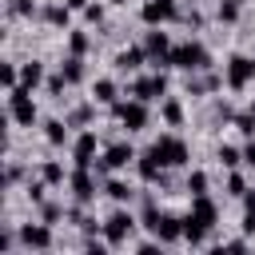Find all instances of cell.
Listing matches in <instances>:
<instances>
[{"mask_svg": "<svg viewBox=\"0 0 255 255\" xmlns=\"http://www.w3.org/2000/svg\"><path fill=\"white\" fill-rule=\"evenodd\" d=\"M147 151H151L163 167H179V163H187V143H183L179 135H159Z\"/></svg>", "mask_w": 255, "mask_h": 255, "instance_id": "2", "label": "cell"}, {"mask_svg": "<svg viewBox=\"0 0 255 255\" xmlns=\"http://www.w3.org/2000/svg\"><path fill=\"white\" fill-rule=\"evenodd\" d=\"M112 4H124V0H112Z\"/></svg>", "mask_w": 255, "mask_h": 255, "instance_id": "45", "label": "cell"}, {"mask_svg": "<svg viewBox=\"0 0 255 255\" xmlns=\"http://www.w3.org/2000/svg\"><path fill=\"white\" fill-rule=\"evenodd\" d=\"M215 155H219V163H223V167H239V163H243V151H239V147H231V143H219V151H215Z\"/></svg>", "mask_w": 255, "mask_h": 255, "instance_id": "25", "label": "cell"}, {"mask_svg": "<svg viewBox=\"0 0 255 255\" xmlns=\"http://www.w3.org/2000/svg\"><path fill=\"white\" fill-rule=\"evenodd\" d=\"M243 163H251V167H255V139L243 147Z\"/></svg>", "mask_w": 255, "mask_h": 255, "instance_id": "42", "label": "cell"}, {"mask_svg": "<svg viewBox=\"0 0 255 255\" xmlns=\"http://www.w3.org/2000/svg\"><path fill=\"white\" fill-rule=\"evenodd\" d=\"M147 231H151L159 243H175V239H183V219H175V215H163V211H159V215H155V223H151Z\"/></svg>", "mask_w": 255, "mask_h": 255, "instance_id": "9", "label": "cell"}, {"mask_svg": "<svg viewBox=\"0 0 255 255\" xmlns=\"http://www.w3.org/2000/svg\"><path fill=\"white\" fill-rule=\"evenodd\" d=\"M20 175H24V171H20V167H16V163H12V167H8V171H4V183H16V179H20Z\"/></svg>", "mask_w": 255, "mask_h": 255, "instance_id": "41", "label": "cell"}, {"mask_svg": "<svg viewBox=\"0 0 255 255\" xmlns=\"http://www.w3.org/2000/svg\"><path fill=\"white\" fill-rule=\"evenodd\" d=\"M243 191H247V179L231 167V175H227V195H239V199H243Z\"/></svg>", "mask_w": 255, "mask_h": 255, "instance_id": "32", "label": "cell"}, {"mask_svg": "<svg viewBox=\"0 0 255 255\" xmlns=\"http://www.w3.org/2000/svg\"><path fill=\"white\" fill-rule=\"evenodd\" d=\"M28 195H32V203H44V179L40 183H28Z\"/></svg>", "mask_w": 255, "mask_h": 255, "instance_id": "39", "label": "cell"}, {"mask_svg": "<svg viewBox=\"0 0 255 255\" xmlns=\"http://www.w3.org/2000/svg\"><path fill=\"white\" fill-rule=\"evenodd\" d=\"M235 128H239L243 135H255V116H251V112H243V116H235Z\"/></svg>", "mask_w": 255, "mask_h": 255, "instance_id": "34", "label": "cell"}, {"mask_svg": "<svg viewBox=\"0 0 255 255\" xmlns=\"http://www.w3.org/2000/svg\"><path fill=\"white\" fill-rule=\"evenodd\" d=\"M187 191H191V195H207V175H203V171H191V175H187Z\"/></svg>", "mask_w": 255, "mask_h": 255, "instance_id": "31", "label": "cell"}, {"mask_svg": "<svg viewBox=\"0 0 255 255\" xmlns=\"http://www.w3.org/2000/svg\"><path fill=\"white\" fill-rule=\"evenodd\" d=\"M191 215H199V223H207V231H211L219 211H215V203H211L207 195H191Z\"/></svg>", "mask_w": 255, "mask_h": 255, "instance_id": "16", "label": "cell"}, {"mask_svg": "<svg viewBox=\"0 0 255 255\" xmlns=\"http://www.w3.org/2000/svg\"><path fill=\"white\" fill-rule=\"evenodd\" d=\"M131 159H135V147H131V143H112V147L100 155V167H104V171H120V167H128Z\"/></svg>", "mask_w": 255, "mask_h": 255, "instance_id": "10", "label": "cell"}, {"mask_svg": "<svg viewBox=\"0 0 255 255\" xmlns=\"http://www.w3.org/2000/svg\"><path fill=\"white\" fill-rule=\"evenodd\" d=\"M163 120H167L171 128L183 124V108H179V100H163Z\"/></svg>", "mask_w": 255, "mask_h": 255, "instance_id": "26", "label": "cell"}, {"mask_svg": "<svg viewBox=\"0 0 255 255\" xmlns=\"http://www.w3.org/2000/svg\"><path fill=\"white\" fill-rule=\"evenodd\" d=\"M92 100H100V104H116V80H96Z\"/></svg>", "mask_w": 255, "mask_h": 255, "instance_id": "22", "label": "cell"}, {"mask_svg": "<svg viewBox=\"0 0 255 255\" xmlns=\"http://www.w3.org/2000/svg\"><path fill=\"white\" fill-rule=\"evenodd\" d=\"M243 215H255V191H243Z\"/></svg>", "mask_w": 255, "mask_h": 255, "instance_id": "40", "label": "cell"}, {"mask_svg": "<svg viewBox=\"0 0 255 255\" xmlns=\"http://www.w3.org/2000/svg\"><path fill=\"white\" fill-rule=\"evenodd\" d=\"M112 116H116L128 131H143V128H147V104H143V100H131V104H112Z\"/></svg>", "mask_w": 255, "mask_h": 255, "instance_id": "5", "label": "cell"}, {"mask_svg": "<svg viewBox=\"0 0 255 255\" xmlns=\"http://www.w3.org/2000/svg\"><path fill=\"white\" fill-rule=\"evenodd\" d=\"M20 84H24V88H36V84H44V64H40V60H28V64H20Z\"/></svg>", "mask_w": 255, "mask_h": 255, "instance_id": "20", "label": "cell"}, {"mask_svg": "<svg viewBox=\"0 0 255 255\" xmlns=\"http://www.w3.org/2000/svg\"><path fill=\"white\" fill-rule=\"evenodd\" d=\"M40 215H44V223H56L60 219V207L56 203H40Z\"/></svg>", "mask_w": 255, "mask_h": 255, "instance_id": "35", "label": "cell"}, {"mask_svg": "<svg viewBox=\"0 0 255 255\" xmlns=\"http://www.w3.org/2000/svg\"><path fill=\"white\" fill-rule=\"evenodd\" d=\"M163 92H167V76H163V72L143 76V80H135V84H131V96H135V100H143V104H147V100H159Z\"/></svg>", "mask_w": 255, "mask_h": 255, "instance_id": "8", "label": "cell"}, {"mask_svg": "<svg viewBox=\"0 0 255 255\" xmlns=\"http://www.w3.org/2000/svg\"><path fill=\"white\" fill-rule=\"evenodd\" d=\"M20 243L36 247V251H48L52 247V227L48 223H28V227H20Z\"/></svg>", "mask_w": 255, "mask_h": 255, "instance_id": "11", "label": "cell"}, {"mask_svg": "<svg viewBox=\"0 0 255 255\" xmlns=\"http://www.w3.org/2000/svg\"><path fill=\"white\" fill-rule=\"evenodd\" d=\"M131 231H135V215H131V211H124V207H120V211H112V215L104 219V239H108L112 247L128 243V235H131Z\"/></svg>", "mask_w": 255, "mask_h": 255, "instance_id": "4", "label": "cell"}, {"mask_svg": "<svg viewBox=\"0 0 255 255\" xmlns=\"http://www.w3.org/2000/svg\"><path fill=\"white\" fill-rule=\"evenodd\" d=\"M143 48H147V56L155 60V64H167V52H171V40H167V32H147V40H143Z\"/></svg>", "mask_w": 255, "mask_h": 255, "instance_id": "14", "label": "cell"}, {"mask_svg": "<svg viewBox=\"0 0 255 255\" xmlns=\"http://www.w3.org/2000/svg\"><path fill=\"white\" fill-rule=\"evenodd\" d=\"M239 8H243V0H219V20H223V24L239 20Z\"/></svg>", "mask_w": 255, "mask_h": 255, "instance_id": "27", "label": "cell"}, {"mask_svg": "<svg viewBox=\"0 0 255 255\" xmlns=\"http://www.w3.org/2000/svg\"><path fill=\"white\" fill-rule=\"evenodd\" d=\"M64 4H68L72 12H84V8H88V0H64Z\"/></svg>", "mask_w": 255, "mask_h": 255, "instance_id": "43", "label": "cell"}, {"mask_svg": "<svg viewBox=\"0 0 255 255\" xmlns=\"http://www.w3.org/2000/svg\"><path fill=\"white\" fill-rule=\"evenodd\" d=\"M143 60H147V48H124V52L116 56V68H120V72H135Z\"/></svg>", "mask_w": 255, "mask_h": 255, "instance_id": "17", "label": "cell"}, {"mask_svg": "<svg viewBox=\"0 0 255 255\" xmlns=\"http://www.w3.org/2000/svg\"><path fill=\"white\" fill-rule=\"evenodd\" d=\"M68 48H72V56H84V52L92 48V40H88L84 32H72V36H68Z\"/></svg>", "mask_w": 255, "mask_h": 255, "instance_id": "29", "label": "cell"}, {"mask_svg": "<svg viewBox=\"0 0 255 255\" xmlns=\"http://www.w3.org/2000/svg\"><path fill=\"white\" fill-rule=\"evenodd\" d=\"M0 84L12 92V88L20 84V68H16V64H4V68H0Z\"/></svg>", "mask_w": 255, "mask_h": 255, "instance_id": "30", "label": "cell"}, {"mask_svg": "<svg viewBox=\"0 0 255 255\" xmlns=\"http://www.w3.org/2000/svg\"><path fill=\"white\" fill-rule=\"evenodd\" d=\"M40 179H44V183H52V187H56V183H64V167H60V163H44V167H40Z\"/></svg>", "mask_w": 255, "mask_h": 255, "instance_id": "28", "label": "cell"}, {"mask_svg": "<svg viewBox=\"0 0 255 255\" xmlns=\"http://www.w3.org/2000/svg\"><path fill=\"white\" fill-rule=\"evenodd\" d=\"M207 64H211V56H207V48H203V44H195V40H187V44H175V48L167 52V68L203 72Z\"/></svg>", "mask_w": 255, "mask_h": 255, "instance_id": "1", "label": "cell"}, {"mask_svg": "<svg viewBox=\"0 0 255 255\" xmlns=\"http://www.w3.org/2000/svg\"><path fill=\"white\" fill-rule=\"evenodd\" d=\"M60 72H64V80H68V84H80V80H84V60H80V56H72V60H64V68H60Z\"/></svg>", "mask_w": 255, "mask_h": 255, "instance_id": "24", "label": "cell"}, {"mask_svg": "<svg viewBox=\"0 0 255 255\" xmlns=\"http://www.w3.org/2000/svg\"><path fill=\"white\" fill-rule=\"evenodd\" d=\"M40 16H44L52 28H68V20H72V8H68V4H48Z\"/></svg>", "mask_w": 255, "mask_h": 255, "instance_id": "19", "label": "cell"}, {"mask_svg": "<svg viewBox=\"0 0 255 255\" xmlns=\"http://www.w3.org/2000/svg\"><path fill=\"white\" fill-rule=\"evenodd\" d=\"M88 120H92V108H88V104H84V108H76V112H72V124H88Z\"/></svg>", "mask_w": 255, "mask_h": 255, "instance_id": "38", "label": "cell"}, {"mask_svg": "<svg viewBox=\"0 0 255 255\" xmlns=\"http://www.w3.org/2000/svg\"><path fill=\"white\" fill-rule=\"evenodd\" d=\"M28 92H32V88H24V84H16V88L8 92V116H12L20 128H32V124H36V104L28 100Z\"/></svg>", "mask_w": 255, "mask_h": 255, "instance_id": "3", "label": "cell"}, {"mask_svg": "<svg viewBox=\"0 0 255 255\" xmlns=\"http://www.w3.org/2000/svg\"><path fill=\"white\" fill-rule=\"evenodd\" d=\"M44 135H48V143H52V147H60V143L68 139V124H60V120H48V124H44Z\"/></svg>", "mask_w": 255, "mask_h": 255, "instance_id": "23", "label": "cell"}, {"mask_svg": "<svg viewBox=\"0 0 255 255\" xmlns=\"http://www.w3.org/2000/svg\"><path fill=\"white\" fill-rule=\"evenodd\" d=\"M139 16H143V24H167V20H175L179 16V8H175V0H147L143 8H139Z\"/></svg>", "mask_w": 255, "mask_h": 255, "instance_id": "7", "label": "cell"}, {"mask_svg": "<svg viewBox=\"0 0 255 255\" xmlns=\"http://www.w3.org/2000/svg\"><path fill=\"white\" fill-rule=\"evenodd\" d=\"M64 84H68V80H64V72H60V76H52V80H48V92H52V96H60V92H64Z\"/></svg>", "mask_w": 255, "mask_h": 255, "instance_id": "37", "label": "cell"}, {"mask_svg": "<svg viewBox=\"0 0 255 255\" xmlns=\"http://www.w3.org/2000/svg\"><path fill=\"white\" fill-rule=\"evenodd\" d=\"M135 167H139V179H143V183H155V179H163V175H159V167H163V163H159L151 151L135 155Z\"/></svg>", "mask_w": 255, "mask_h": 255, "instance_id": "15", "label": "cell"}, {"mask_svg": "<svg viewBox=\"0 0 255 255\" xmlns=\"http://www.w3.org/2000/svg\"><path fill=\"white\" fill-rule=\"evenodd\" d=\"M247 112H251V116H255V100H251V108H247Z\"/></svg>", "mask_w": 255, "mask_h": 255, "instance_id": "44", "label": "cell"}, {"mask_svg": "<svg viewBox=\"0 0 255 255\" xmlns=\"http://www.w3.org/2000/svg\"><path fill=\"white\" fill-rule=\"evenodd\" d=\"M72 159H76V167H92V159H96V131H80L76 135Z\"/></svg>", "mask_w": 255, "mask_h": 255, "instance_id": "12", "label": "cell"}, {"mask_svg": "<svg viewBox=\"0 0 255 255\" xmlns=\"http://www.w3.org/2000/svg\"><path fill=\"white\" fill-rule=\"evenodd\" d=\"M8 12L12 16H32L36 8H32V0H8Z\"/></svg>", "mask_w": 255, "mask_h": 255, "instance_id": "33", "label": "cell"}, {"mask_svg": "<svg viewBox=\"0 0 255 255\" xmlns=\"http://www.w3.org/2000/svg\"><path fill=\"white\" fill-rule=\"evenodd\" d=\"M104 195L116 199V203H128V199H131V187H128L124 179H108V183H104Z\"/></svg>", "mask_w": 255, "mask_h": 255, "instance_id": "21", "label": "cell"}, {"mask_svg": "<svg viewBox=\"0 0 255 255\" xmlns=\"http://www.w3.org/2000/svg\"><path fill=\"white\" fill-rule=\"evenodd\" d=\"M68 183H72V195H76V203H88V199H96V179L88 175V167H76Z\"/></svg>", "mask_w": 255, "mask_h": 255, "instance_id": "13", "label": "cell"}, {"mask_svg": "<svg viewBox=\"0 0 255 255\" xmlns=\"http://www.w3.org/2000/svg\"><path fill=\"white\" fill-rule=\"evenodd\" d=\"M183 239L187 243H203L207 239V223H199V215H191V211L183 215Z\"/></svg>", "mask_w": 255, "mask_h": 255, "instance_id": "18", "label": "cell"}, {"mask_svg": "<svg viewBox=\"0 0 255 255\" xmlns=\"http://www.w3.org/2000/svg\"><path fill=\"white\" fill-rule=\"evenodd\" d=\"M84 20L100 24V20H104V8H100V4H88V8H84Z\"/></svg>", "mask_w": 255, "mask_h": 255, "instance_id": "36", "label": "cell"}, {"mask_svg": "<svg viewBox=\"0 0 255 255\" xmlns=\"http://www.w3.org/2000/svg\"><path fill=\"white\" fill-rule=\"evenodd\" d=\"M251 80H255V60H251V56H231V60H227V88L243 92Z\"/></svg>", "mask_w": 255, "mask_h": 255, "instance_id": "6", "label": "cell"}]
</instances>
